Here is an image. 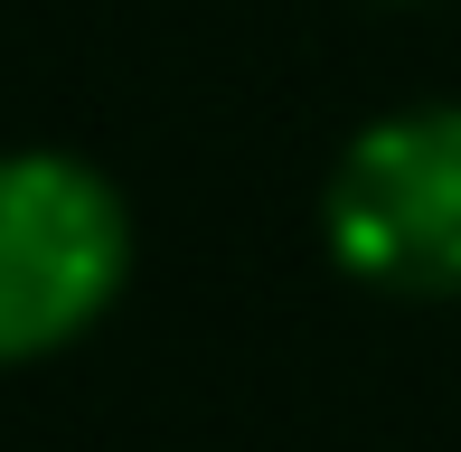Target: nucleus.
<instances>
[{"label": "nucleus", "instance_id": "1", "mask_svg": "<svg viewBox=\"0 0 461 452\" xmlns=\"http://www.w3.org/2000/svg\"><path fill=\"white\" fill-rule=\"evenodd\" d=\"M132 198L86 151H0V367H48L132 293Z\"/></svg>", "mask_w": 461, "mask_h": 452}, {"label": "nucleus", "instance_id": "2", "mask_svg": "<svg viewBox=\"0 0 461 452\" xmlns=\"http://www.w3.org/2000/svg\"><path fill=\"white\" fill-rule=\"evenodd\" d=\"M321 245L376 302H461V104H386L321 170Z\"/></svg>", "mask_w": 461, "mask_h": 452}, {"label": "nucleus", "instance_id": "3", "mask_svg": "<svg viewBox=\"0 0 461 452\" xmlns=\"http://www.w3.org/2000/svg\"><path fill=\"white\" fill-rule=\"evenodd\" d=\"M376 10H405V0H376Z\"/></svg>", "mask_w": 461, "mask_h": 452}]
</instances>
